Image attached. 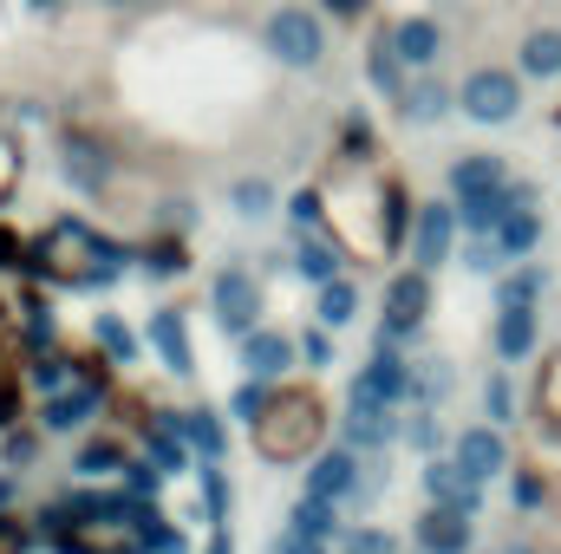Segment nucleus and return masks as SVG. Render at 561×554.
I'll return each instance as SVG.
<instances>
[{
	"label": "nucleus",
	"mask_w": 561,
	"mask_h": 554,
	"mask_svg": "<svg viewBox=\"0 0 561 554\" xmlns=\"http://www.w3.org/2000/svg\"><path fill=\"white\" fill-rule=\"evenodd\" d=\"M125 262H131L125 242L99 235L85 216H59V222H46L39 242H26L20 268L39 280H59V287H112V280L125 275Z\"/></svg>",
	"instance_id": "obj_1"
},
{
	"label": "nucleus",
	"mask_w": 561,
	"mask_h": 554,
	"mask_svg": "<svg viewBox=\"0 0 561 554\" xmlns=\"http://www.w3.org/2000/svg\"><path fill=\"white\" fill-rule=\"evenodd\" d=\"M320 430H327V405L313 392H294V385L268 392L262 417L249 424V437H255V450L268 463H307V450L320 443Z\"/></svg>",
	"instance_id": "obj_2"
},
{
	"label": "nucleus",
	"mask_w": 561,
	"mask_h": 554,
	"mask_svg": "<svg viewBox=\"0 0 561 554\" xmlns=\"http://www.w3.org/2000/svg\"><path fill=\"white\" fill-rule=\"evenodd\" d=\"M262 53L287 72H320L327 66V13L307 0H280L262 20Z\"/></svg>",
	"instance_id": "obj_3"
},
{
	"label": "nucleus",
	"mask_w": 561,
	"mask_h": 554,
	"mask_svg": "<svg viewBox=\"0 0 561 554\" xmlns=\"http://www.w3.org/2000/svg\"><path fill=\"white\" fill-rule=\"evenodd\" d=\"M523 72L516 66H470L463 79H457V112L470 118V125H483V131H503V125H516L523 118Z\"/></svg>",
	"instance_id": "obj_4"
},
{
	"label": "nucleus",
	"mask_w": 561,
	"mask_h": 554,
	"mask_svg": "<svg viewBox=\"0 0 561 554\" xmlns=\"http://www.w3.org/2000/svg\"><path fill=\"white\" fill-rule=\"evenodd\" d=\"M209 307H216V326L222 333H255L262 326V280L255 268H242V262H222L216 275H209Z\"/></svg>",
	"instance_id": "obj_5"
},
{
	"label": "nucleus",
	"mask_w": 561,
	"mask_h": 554,
	"mask_svg": "<svg viewBox=\"0 0 561 554\" xmlns=\"http://www.w3.org/2000/svg\"><path fill=\"white\" fill-rule=\"evenodd\" d=\"M424 313H431V275L405 268V275L386 280V320H379V339L386 346H412L424 333Z\"/></svg>",
	"instance_id": "obj_6"
},
{
	"label": "nucleus",
	"mask_w": 561,
	"mask_h": 554,
	"mask_svg": "<svg viewBox=\"0 0 561 554\" xmlns=\"http://www.w3.org/2000/svg\"><path fill=\"white\" fill-rule=\"evenodd\" d=\"M457 203L444 196V203H419V216H412V235H405V255H412V268L424 275H437L450 255H457Z\"/></svg>",
	"instance_id": "obj_7"
},
{
	"label": "nucleus",
	"mask_w": 561,
	"mask_h": 554,
	"mask_svg": "<svg viewBox=\"0 0 561 554\" xmlns=\"http://www.w3.org/2000/svg\"><path fill=\"white\" fill-rule=\"evenodd\" d=\"M353 392H366V399H379V405H412V392H419V366L405 359V346H373V359L359 366V379H353Z\"/></svg>",
	"instance_id": "obj_8"
},
{
	"label": "nucleus",
	"mask_w": 561,
	"mask_h": 554,
	"mask_svg": "<svg viewBox=\"0 0 561 554\" xmlns=\"http://www.w3.org/2000/svg\"><path fill=\"white\" fill-rule=\"evenodd\" d=\"M450 457L477 476V483H496V476H510L516 470V457H510V437H503V424H463L457 437H450Z\"/></svg>",
	"instance_id": "obj_9"
},
{
	"label": "nucleus",
	"mask_w": 561,
	"mask_h": 554,
	"mask_svg": "<svg viewBox=\"0 0 561 554\" xmlns=\"http://www.w3.org/2000/svg\"><path fill=\"white\" fill-rule=\"evenodd\" d=\"M399 430H405L399 405H379V399H366V392H353V399H346L340 437H346L359 457H373V450H392V443H399Z\"/></svg>",
	"instance_id": "obj_10"
},
{
	"label": "nucleus",
	"mask_w": 561,
	"mask_h": 554,
	"mask_svg": "<svg viewBox=\"0 0 561 554\" xmlns=\"http://www.w3.org/2000/svg\"><path fill=\"white\" fill-rule=\"evenodd\" d=\"M490 353L496 366H523L542 353V307H496L490 320Z\"/></svg>",
	"instance_id": "obj_11"
},
{
	"label": "nucleus",
	"mask_w": 561,
	"mask_h": 554,
	"mask_svg": "<svg viewBox=\"0 0 561 554\" xmlns=\"http://www.w3.org/2000/svg\"><path fill=\"white\" fill-rule=\"evenodd\" d=\"M307 496H320V503H353V496H366L359 450H353V443H340V450H320V457L307 463Z\"/></svg>",
	"instance_id": "obj_12"
},
{
	"label": "nucleus",
	"mask_w": 561,
	"mask_h": 554,
	"mask_svg": "<svg viewBox=\"0 0 561 554\" xmlns=\"http://www.w3.org/2000/svg\"><path fill=\"white\" fill-rule=\"evenodd\" d=\"M412 542H419L424 554H477V516L431 503L419 522H412Z\"/></svg>",
	"instance_id": "obj_13"
},
{
	"label": "nucleus",
	"mask_w": 561,
	"mask_h": 554,
	"mask_svg": "<svg viewBox=\"0 0 561 554\" xmlns=\"http://www.w3.org/2000/svg\"><path fill=\"white\" fill-rule=\"evenodd\" d=\"M392 26V46H399V59L412 66V72H437V59H444V20L437 13H399V20H386Z\"/></svg>",
	"instance_id": "obj_14"
},
{
	"label": "nucleus",
	"mask_w": 561,
	"mask_h": 554,
	"mask_svg": "<svg viewBox=\"0 0 561 554\" xmlns=\"http://www.w3.org/2000/svg\"><path fill=\"white\" fill-rule=\"evenodd\" d=\"M59 176H66L79 196H99V189L112 183V157H105V143L85 138V131H66V138H59Z\"/></svg>",
	"instance_id": "obj_15"
},
{
	"label": "nucleus",
	"mask_w": 561,
	"mask_h": 554,
	"mask_svg": "<svg viewBox=\"0 0 561 554\" xmlns=\"http://www.w3.org/2000/svg\"><path fill=\"white\" fill-rule=\"evenodd\" d=\"M424 496L431 503H444V509H463V516H477L483 509V483L457 463V457H424Z\"/></svg>",
	"instance_id": "obj_16"
},
{
	"label": "nucleus",
	"mask_w": 561,
	"mask_h": 554,
	"mask_svg": "<svg viewBox=\"0 0 561 554\" xmlns=\"http://www.w3.org/2000/svg\"><path fill=\"white\" fill-rule=\"evenodd\" d=\"M99 405H105V379L92 385V379H72L66 392H53L46 405H39V430H85L92 417H99Z\"/></svg>",
	"instance_id": "obj_17"
},
{
	"label": "nucleus",
	"mask_w": 561,
	"mask_h": 554,
	"mask_svg": "<svg viewBox=\"0 0 561 554\" xmlns=\"http://www.w3.org/2000/svg\"><path fill=\"white\" fill-rule=\"evenodd\" d=\"M450 112H457V85L437 79V72H412V85H405V99H399V118L419 125V131H431V125H444Z\"/></svg>",
	"instance_id": "obj_18"
},
{
	"label": "nucleus",
	"mask_w": 561,
	"mask_h": 554,
	"mask_svg": "<svg viewBox=\"0 0 561 554\" xmlns=\"http://www.w3.org/2000/svg\"><path fill=\"white\" fill-rule=\"evenodd\" d=\"M366 85H373L386 105H399V99H405V85H412V66L399 59L392 26H373V39H366Z\"/></svg>",
	"instance_id": "obj_19"
},
{
	"label": "nucleus",
	"mask_w": 561,
	"mask_h": 554,
	"mask_svg": "<svg viewBox=\"0 0 561 554\" xmlns=\"http://www.w3.org/2000/svg\"><path fill=\"white\" fill-rule=\"evenodd\" d=\"M516 72L529 85H556L561 79V20H542L516 39Z\"/></svg>",
	"instance_id": "obj_20"
},
{
	"label": "nucleus",
	"mask_w": 561,
	"mask_h": 554,
	"mask_svg": "<svg viewBox=\"0 0 561 554\" xmlns=\"http://www.w3.org/2000/svg\"><path fill=\"white\" fill-rule=\"evenodd\" d=\"M144 339L157 346V359L176 372V379H196V353H190V320L176 313V307H157L150 313V326H144Z\"/></svg>",
	"instance_id": "obj_21"
},
{
	"label": "nucleus",
	"mask_w": 561,
	"mask_h": 554,
	"mask_svg": "<svg viewBox=\"0 0 561 554\" xmlns=\"http://www.w3.org/2000/svg\"><path fill=\"white\" fill-rule=\"evenodd\" d=\"M287 268L307 280V287H327V280L346 275V249L333 242V235H320V229H307L300 242H294V255H287Z\"/></svg>",
	"instance_id": "obj_22"
},
{
	"label": "nucleus",
	"mask_w": 561,
	"mask_h": 554,
	"mask_svg": "<svg viewBox=\"0 0 561 554\" xmlns=\"http://www.w3.org/2000/svg\"><path fill=\"white\" fill-rule=\"evenodd\" d=\"M294 353H300V339H287L275 326L242 333V372H249V379H280V372L294 366Z\"/></svg>",
	"instance_id": "obj_23"
},
{
	"label": "nucleus",
	"mask_w": 561,
	"mask_h": 554,
	"mask_svg": "<svg viewBox=\"0 0 561 554\" xmlns=\"http://www.w3.org/2000/svg\"><path fill=\"white\" fill-rule=\"evenodd\" d=\"M496 183H510V163H503L496 150H463V157H450V170H444V189H450V196H477V189H496Z\"/></svg>",
	"instance_id": "obj_24"
},
{
	"label": "nucleus",
	"mask_w": 561,
	"mask_h": 554,
	"mask_svg": "<svg viewBox=\"0 0 561 554\" xmlns=\"http://www.w3.org/2000/svg\"><path fill=\"white\" fill-rule=\"evenodd\" d=\"M542 235H549V222H542V209H510L503 222H496V249H503V262H529L536 249H542Z\"/></svg>",
	"instance_id": "obj_25"
},
{
	"label": "nucleus",
	"mask_w": 561,
	"mask_h": 554,
	"mask_svg": "<svg viewBox=\"0 0 561 554\" xmlns=\"http://www.w3.org/2000/svg\"><path fill=\"white\" fill-rule=\"evenodd\" d=\"M542 293H549V268L542 262H510L496 275V307H542Z\"/></svg>",
	"instance_id": "obj_26"
},
{
	"label": "nucleus",
	"mask_w": 561,
	"mask_h": 554,
	"mask_svg": "<svg viewBox=\"0 0 561 554\" xmlns=\"http://www.w3.org/2000/svg\"><path fill=\"white\" fill-rule=\"evenodd\" d=\"M536 430L561 443V346L542 359V372H536Z\"/></svg>",
	"instance_id": "obj_27"
},
{
	"label": "nucleus",
	"mask_w": 561,
	"mask_h": 554,
	"mask_svg": "<svg viewBox=\"0 0 561 554\" xmlns=\"http://www.w3.org/2000/svg\"><path fill=\"white\" fill-rule=\"evenodd\" d=\"M313 320L327 326V333H340V326H353L359 320V287L340 275V280H327V287H313Z\"/></svg>",
	"instance_id": "obj_28"
},
{
	"label": "nucleus",
	"mask_w": 561,
	"mask_h": 554,
	"mask_svg": "<svg viewBox=\"0 0 561 554\" xmlns=\"http://www.w3.org/2000/svg\"><path fill=\"white\" fill-rule=\"evenodd\" d=\"M287 529L307 535V542H333V535H340V503H320V496L300 489V503L287 509Z\"/></svg>",
	"instance_id": "obj_29"
},
{
	"label": "nucleus",
	"mask_w": 561,
	"mask_h": 554,
	"mask_svg": "<svg viewBox=\"0 0 561 554\" xmlns=\"http://www.w3.org/2000/svg\"><path fill=\"white\" fill-rule=\"evenodd\" d=\"M373 157H379L373 118H366V112H346V118H340V163H346V170H366Z\"/></svg>",
	"instance_id": "obj_30"
},
{
	"label": "nucleus",
	"mask_w": 561,
	"mask_h": 554,
	"mask_svg": "<svg viewBox=\"0 0 561 554\" xmlns=\"http://www.w3.org/2000/svg\"><path fill=\"white\" fill-rule=\"evenodd\" d=\"M183 443H190V450H203V463H222L229 430H222V417H216V412H183Z\"/></svg>",
	"instance_id": "obj_31"
},
{
	"label": "nucleus",
	"mask_w": 561,
	"mask_h": 554,
	"mask_svg": "<svg viewBox=\"0 0 561 554\" xmlns=\"http://www.w3.org/2000/svg\"><path fill=\"white\" fill-rule=\"evenodd\" d=\"M92 339H99V353H105L112 366H131V359H138V333H131L118 313H92Z\"/></svg>",
	"instance_id": "obj_32"
},
{
	"label": "nucleus",
	"mask_w": 561,
	"mask_h": 554,
	"mask_svg": "<svg viewBox=\"0 0 561 554\" xmlns=\"http://www.w3.org/2000/svg\"><path fill=\"white\" fill-rule=\"evenodd\" d=\"M72 379H79V372H72V359H66V353H33V359H26V385H33L39 399L66 392Z\"/></svg>",
	"instance_id": "obj_33"
},
{
	"label": "nucleus",
	"mask_w": 561,
	"mask_h": 554,
	"mask_svg": "<svg viewBox=\"0 0 561 554\" xmlns=\"http://www.w3.org/2000/svg\"><path fill=\"white\" fill-rule=\"evenodd\" d=\"M229 203H236V216L262 222V216H275V183L268 176H236L229 183Z\"/></svg>",
	"instance_id": "obj_34"
},
{
	"label": "nucleus",
	"mask_w": 561,
	"mask_h": 554,
	"mask_svg": "<svg viewBox=\"0 0 561 554\" xmlns=\"http://www.w3.org/2000/svg\"><path fill=\"white\" fill-rule=\"evenodd\" d=\"M419 457H437L444 450V417H437V405H412V417H405V430H399Z\"/></svg>",
	"instance_id": "obj_35"
},
{
	"label": "nucleus",
	"mask_w": 561,
	"mask_h": 554,
	"mask_svg": "<svg viewBox=\"0 0 561 554\" xmlns=\"http://www.w3.org/2000/svg\"><path fill=\"white\" fill-rule=\"evenodd\" d=\"M131 529H138V549L144 554H183V535H176L157 509H144V503H138V516H131Z\"/></svg>",
	"instance_id": "obj_36"
},
{
	"label": "nucleus",
	"mask_w": 561,
	"mask_h": 554,
	"mask_svg": "<svg viewBox=\"0 0 561 554\" xmlns=\"http://www.w3.org/2000/svg\"><path fill=\"white\" fill-rule=\"evenodd\" d=\"M483 417H490V424H503V430L516 424V385H510V372H503V366L483 379Z\"/></svg>",
	"instance_id": "obj_37"
},
{
	"label": "nucleus",
	"mask_w": 561,
	"mask_h": 554,
	"mask_svg": "<svg viewBox=\"0 0 561 554\" xmlns=\"http://www.w3.org/2000/svg\"><path fill=\"white\" fill-rule=\"evenodd\" d=\"M450 385H457L450 359H419V392H412V405H444Z\"/></svg>",
	"instance_id": "obj_38"
},
{
	"label": "nucleus",
	"mask_w": 561,
	"mask_h": 554,
	"mask_svg": "<svg viewBox=\"0 0 561 554\" xmlns=\"http://www.w3.org/2000/svg\"><path fill=\"white\" fill-rule=\"evenodd\" d=\"M320 222H327V189H294V196H287V229L307 235V229H320Z\"/></svg>",
	"instance_id": "obj_39"
},
{
	"label": "nucleus",
	"mask_w": 561,
	"mask_h": 554,
	"mask_svg": "<svg viewBox=\"0 0 561 554\" xmlns=\"http://www.w3.org/2000/svg\"><path fill=\"white\" fill-rule=\"evenodd\" d=\"M79 476H112V470H125V450L112 443V437H92L85 450H79V463H72Z\"/></svg>",
	"instance_id": "obj_40"
},
{
	"label": "nucleus",
	"mask_w": 561,
	"mask_h": 554,
	"mask_svg": "<svg viewBox=\"0 0 561 554\" xmlns=\"http://www.w3.org/2000/svg\"><path fill=\"white\" fill-rule=\"evenodd\" d=\"M463 268H470V275H490V280H496L510 262H503L496 235H463Z\"/></svg>",
	"instance_id": "obj_41"
},
{
	"label": "nucleus",
	"mask_w": 561,
	"mask_h": 554,
	"mask_svg": "<svg viewBox=\"0 0 561 554\" xmlns=\"http://www.w3.org/2000/svg\"><path fill=\"white\" fill-rule=\"evenodd\" d=\"M138 268L157 275V280L183 275V268H190V262H183V242H150V249H138Z\"/></svg>",
	"instance_id": "obj_42"
},
{
	"label": "nucleus",
	"mask_w": 561,
	"mask_h": 554,
	"mask_svg": "<svg viewBox=\"0 0 561 554\" xmlns=\"http://www.w3.org/2000/svg\"><path fill=\"white\" fill-rule=\"evenodd\" d=\"M268 405V379H242L236 392H229V417H242V424H255Z\"/></svg>",
	"instance_id": "obj_43"
},
{
	"label": "nucleus",
	"mask_w": 561,
	"mask_h": 554,
	"mask_svg": "<svg viewBox=\"0 0 561 554\" xmlns=\"http://www.w3.org/2000/svg\"><path fill=\"white\" fill-rule=\"evenodd\" d=\"M549 503V476L542 470H516V509H542Z\"/></svg>",
	"instance_id": "obj_44"
},
{
	"label": "nucleus",
	"mask_w": 561,
	"mask_h": 554,
	"mask_svg": "<svg viewBox=\"0 0 561 554\" xmlns=\"http://www.w3.org/2000/svg\"><path fill=\"white\" fill-rule=\"evenodd\" d=\"M203 496H209V522L222 529V516H229V483H222L216 463H203Z\"/></svg>",
	"instance_id": "obj_45"
},
{
	"label": "nucleus",
	"mask_w": 561,
	"mask_h": 554,
	"mask_svg": "<svg viewBox=\"0 0 561 554\" xmlns=\"http://www.w3.org/2000/svg\"><path fill=\"white\" fill-rule=\"evenodd\" d=\"M300 359H307V366H333V333H327V326H307V333H300Z\"/></svg>",
	"instance_id": "obj_46"
},
{
	"label": "nucleus",
	"mask_w": 561,
	"mask_h": 554,
	"mask_svg": "<svg viewBox=\"0 0 561 554\" xmlns=\"http://www.w3.org/2000/svg\"><path fill=\"white\" fill-rule=\"evenodd\" d=\"M157 483H163V470H157V463H150V457H144V463H125V489H131V496H157Z\"/></svg>",
	"instance_id": "obj_47"
},
{
	"label": "nucleus",
	"mask_w": 561,
	"mask_h": 554,
	"mask_svg": "<svg viewBox=\"0 0 561 554\" xmlns=\"http://www.w3.org/2000/svg\"><path fill=\"white\" fill-rule=\"evenodd\" d=\"M327 20H340V26H359L366 13H373V0H313Z\"/></svg>",
	"instance_id": "obj_48"
},
{
	"label": "nucleus",
	"mask_w": 561,
	"mask_h": 554,
	"mask_svg": "<svg viewBox=\"0 0 561 554\" xmlns=\"http://www.w3.org/2000/svg\"><path fill=\"white\" fill-rule=\"evenodd\" d=\"M26 339L33 346H53V307H39V300L26 307Z\"/></svg>",
	"instance_id": "obj_49"
},
{
	"label": "nucleus",
	"mask_w": 561,
	"mask_h": 554,
	"mask_svg": "<svg viewBox=\"0 0 561 554\" xmlns=\"http://www.w3.org/2000/svg\"><path fill=\"white\" fill-rule=\"evenodd\" d=\"M13 176H20V150H13V138L0 131V203L13 196Z\"/></svg>",
	"instance_id": "obj_50"
},
{
	"label": "nucleus",
	"mask_w": 561,
	"mask_h": 554,
	"mask_svg": "<svg viewBox=\"0 0 561 554\" xmlns=\"http://www.w3.org/2000/svg\"><path fill=\"white\" fill-rule=\"evenodd\" d=\"M346 554H399V549H392V535H379V529H359V535L346 542Z\"/></svg>",
	"instance_id": "obj_51"
},
{
	"label": "nucleus",
	"mask_w": 561,
	"mask_h": 554,
	"mask_svg": "<svg viewBox=\"0 0 561 554\" xmlns=\"http://www.w3.org/2000/svg\"><path fill=\"white\" fill-rule=\"evenodd\" d=\"M20 262H26V242H20L13 229H0V275H7V268H20Z\"/></svg>",
	"instance_id": "obj_52"
},
{
	"label": "nucleus",
	"mask_w": 561,
	"mask_h": 554,
	"mask_svg": "<svg viewBox=\"0 0 561 554\" xmlns=\"http://www.w3.org/2000/svg\"><path fill=\"white\" fill-rule=\"evenodd\" d=\"M275 554H327V542H307V535H294V529H287V535L275 542Z\"/></svg>",
	"instance_id": "obj_53"
},
{
	"label": "nucleus",
	"mask_w": 561,
	"mask_h": 554,
	"mask_svg": "<svg viewBox=\"0 0 561 554\" xmlns=\"http://www.w3.org/2000/svg\"><path fill=\"white\" fill-rule=\"evenodd\" d=\"M7 463H33V430H13L7 437Z\"/></svg>",
	"instance_id": "obj_54"
},
{
	"label": "nucleus",
	"mask_w": 561,
	"mask_h": 554,
	"mask_svg": "<svg viewBox=\"0 0 561 554\" xmlns=\"http://www.w3.org/2000/svg\"><path fill=\"white\" fill-rule=\"evenodd\" d=\"M26 13H46V20H59V13H66V0H26Z\"/></svg>",
	"instance_id": "obj_55"
},
{
	"label": "nucleus",
	"mask_w": 561,
	"mask_h": 554,
	"mask_svg": "<svg viewBox=\"0 0 561 554\" xmlns=\"http://www.w3.org/2000/svg\"><path fill=\"white\" fill-rule=\"evenodd\" d=\"M209 554H236V549H229V529H216V535H209Z\"/></svg>",
	"instance_id": "obj_56"
},
{
	"label": "nucleus",
	"mask_w": 561,
	"mask_h": 554,
	"mask_svg": "<svg viewBox=\"0 0 561 554\" xmlns=\"http://www.w3.org/2000/svg\"><path fill=\"white\" fill-rule=\"evenodd\" d=\"M99 7H112V13H131V7H144V0H99Z\"/></svg>",
	"instance_id": "obj_57"
},
{
	"label": "nucleus",
	"mask_w": 561,
	"mask_h": 554,
	"mask_svg": "<svg viewBox=\"0 0 561 554\" xmlns=\"http://www.w3.org/2000/svg\"><path fill=\"white\" fill-rule=\"evenodd\" d=\"M7 503H13V483H7V476H0V509H7Z\"/></svg>",
	"instance_id": "obj_58"
},
{
	"label": "nucleus",
	"mask_w": 561,
	"mask_h": 554,
	"mask_svg": "<svg viewBox=\"0 0 561 554\" xmlns=\"http://www.w3.org/2000/svg\"><path fill=\"white\" fill-rule=\"evenodd\" d=\"M490 554H510V549H490Z\"/></svg>",
	"instance_id": "obj_59"
},
{
	"label": "nucleus",
	"mask_w": 561,
	"mask_h": 554,
	"mask_svg": "<svg viewBox=\"0 0 561 554\" xmlns=\"http://www.w3.org/2000/svg\"><path fill=\"white\" fill-rule=\"evenodd\" d=\"M125 554H144V549H125Z\"/></svg>",
	"instance_id": "obj_60"
},
{
	"label": "nucleus",
	"mask_w": 561,
	"mask_h": 554,
	"mask_svg": "<svg viewBox=\"0 0 561 554\" xmlns=\"http://www.w3.org/2000/svg\"><path fill=\"white\" fill-rule=\"evenodd\" d=\"M412 554H424V549H412Z\"/></svg>",
	"instance_id": "obj_61"
}]
</instances>
